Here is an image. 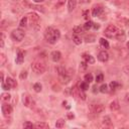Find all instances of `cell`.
<instances>
[{
  "label": "cell",
  "mask_w": 129,
  "mask_h": 129,
  "mask_svg": "<svg viewBox=\"0 0 129 129\" xmlns=\"http://www.w3.org/2000/svg\"><path fill=\"white\" fill-rule=\"evenodd\" d=\"M100 92L103 93V94H104V93H107V92H108V86H107L106 84H103V85L100 87Z\"/></svg>",
  "instance_id": "d6a6232c"
},
{
  "label": "cell",
  "mask_w": 129,
  "mask_h": 129,
  "mask_svg": "<svg viewBox=\"0 0 129 129\" xmlns=\"http://www.w3.org/2000/svg\"><path fill=\"white\" fill-rule=\"evenodd\" d=\"M98 91V88H97V86L95 85V86H93V93H96Z\"/></svg>",
  "instance_id": "b9f144b4"
},
{
  "label": "cell",
  "mask_w": 129,
  "mask_h": 129,
  "mask_svg": "<svg viewBox=\"0 0 129 129\" xmlns=\"http://www.w3.org/2000/svg\"><path fill=\"white\" fill-rule=\"evenodd\" d=\"M104 106L102 104H94V105H91L90 106V111L94 114H100L104 111Z\"/></svg>",
  "instance_id": "8992f818"
},
{
  "label": "cell",
  "mask_w": 129,
  "mask_h": 129,
  "mask_svg": "<svg viewBox=\"0 0 129 129\" xmlns=\"http://www.w3.org/2000/svg\"><path fill=\"white\" fill-rule=\"evenodd\" d=\"M93 24H94V22H92L91 20H88V21L84 24V29H86V30L91 29V28L93 27Z\"/></svg>",
  "instance_id": "7402d4cb"
},
{
  "label": "cell",
  "mask_w": 129,
  "mask_h": 129,
  "mask_svg": "<svg viewBox=\"0 0 129 129\" xmlns=\"http://www.w3.org/2000/svg\"><path fill=\"white\" fill-rule=\"evenodd\" d=\"M110 109L112 111H118L120 109V104H119V101L118 100H114L113 102H111L110 104Z\"/></svg>",
  "instance_id": "4fadbf2b"
},
{
  "label": "cell",
  "mask_w": 129,
  "mask_h": 129,
  "mask_svg": "<svg viewBox=\"0 0 129 129\" xmlns=\"http://www.w3.org/2000/svg\"><path fill=\"white\" fill-rule=\"evenodd\" d=\"M119 86H120V84L118 82H116V81H113V82H111L109 84V87H110L111 90H116V89L119 88Z\"/></svg>",
  "instance_id": "44dd1931"
},
{
  "label": "cell",
  "mask_w": 129,
  "mask_h": 129,
  "mask_svg": "<svg viewBox=\"0 0 129 129\" xmlns=\"http://www.w3.org/2000/svg\"><path fill=\"white\" fill-rule=\"evenodd\" d=\"M44 37L46 41L50 44H53L56 42V40L59 39L60 37V32L58 29H55L53 27H47L45 32H44Z\"/></svg>",
  "instance_id": "6da1fadb"
},
{
  "label": "cell",
  "mask_w": 129,
  "mask_h": 129,
  "mask_svg": "<svg viewBox=\"0 0 129 129\" xmlns=\"http://www.w3.org/2000/svg\"><path fill=\"white\" fill-rule=\"evenodd\" d=\"M3 45H4V41H3V38L1 39V47H3Z\"/></svg>",
  "instance_id": "bcb514c9"
},
{
  "label": "cell",
  "mask_w": 129,
  "mask_h": 129,
  "mask_svg": "<svg viewBox=\"0 0 129 129\" xmlns=\"http://www.w3.org/2000/svg\"><path fill=\"white\" fill-rule=\"evenodd\" d=\"M64 126V120L63 119H58L55 122V127L56 128H62Z\"/></svg>",
  "instance_id": "603a6c76"
},
{
  "label": "cell",
  "mask_w": 129,
  "mask_h": 129,
  "mask_svg": "<svg viewBox=\"0 0 129 129\" xmlns=\"http://www.w3.org/2000/svg\"><path fill=\"white\" fill-rule=\"evenodd\" d=\"M115 37H116V39L119 40V41H124L126 35H125V32H124L123 30H118V32H117V34H116Z\"/></svg>",
  "instance_id": "9a60e30c"
},
{
  "label": "cell",
  "mask_w": 129,
  "mask_h": 129,
  "mask_svg": "<svg viewBox=\"0 0 129 129\" xmlns=\"http://www.w3.org/2000/svg\"><path fill=\"white\" fill-rule=\"evenodd\" d=\"M80 2H82V3H89V2H91V0H80Z\"/></svg>",
  "instance_id": "7bdbcfd3"
},
{
  "label": "cell",
  "mask_w": 129,
  "mask_h": 129,
  "mask_svg": "<svg viewBox=\"0 0 129 129\" xmlns=\"http://www.w3.org/2000/svg\"><path fill=\"white\" fill-rule=\"evenodd\" d=\"M50 57L53 61H58L60 58H61V53L58 51V50H53L51 53H50Z\"/></svg>",
  "instance_id": "8fae6325"
},
{
  "label": "cell",
  "mask_w": 129,
  "mask_h": 129,
  "mask_svg": "<svg viewBox=\"0 0 129 129\" xmlns=\"http://www.w3.org/2000/svg\"><path fill=\"white\" fill-rule=\"evenodd\" d=\"M33 89H34V91H35L36 93H39V92L42 90V86H41V84H39V83H35V84L33 85Z\"/></svg>",
  "instance_id": "cb8c5ba5"
},
{
  "label": "cell",
  "mask_w": 129,
  "mask_h": 129,
  "mask_svg": "<svg viewBox=\"0 0 129 129\" xmlns=\"http://www.w3.org/2000/svg\"><path fill=\"white\" fill-rule=\"evenodd\" d=\"M23 60H24V53L22 51H18L17 56H16V62L20 64L23 62Z\"/></svg>",
  "instance_id": "ac0fdd59"
},
{
  "label": "cell",
  "mask_w": 129,
  "mask_h": 129,
  "mask_svg": "<svg viewBox=\"0 0 129 129\" xmlns=\"http://www.w3.org/2000/svg\"><path fill=\"white\" fill-rule=\"evenodd\" d=\"M93 28L96 29V30L99 29V28H100V24H98V23H94V24H93Z\"/></svg>",
  "instance_id": "f35d334b"
},
{
  "label": "cell",
  "mask_w": 129,
  "mask_h": 129,
  "mask_svg": "<svg viewBox=\"0 0 129 129\" xmlns=\"http://www.w3.org/2000/svg\"><path fill=\"white\" fill-rule=\"evenodd\" d=\"M74 117H75V115L73 113H68V118L69 119H74Z\"/></svg>",
  "instance_id": "ab89813d"
},
{
  "label": "cell",
  "mask_w": 129,
  "mask_h": 129,
  "mask_svg": "<svg viewBox=\"0 0 129 129\" xmlns=\"http://www.w3.org/2000/svg\"><path fill=\"white\" fill-rule=\"evenodd\" d=\"M118 30H119V29H118L115 25L110 24V25H108V27L105 29V32H104V33H105V35H106L107 37L112 38V37H115V36H116Z\"/></svg>",
  "instance_id": "277c9868"
},
{
  "label": "cell",
  "mask_w": 129,
  "mask_h": 129,
  "mask_svg": "<svg viewBox=\"0 0 129 129\" xmlns=\"http://www.w3.org/2000/svg\"><path fill=\"white\" fill-rule=\"evenodd\" d=\"M126 46H127V48H128V50H129V41L126 43Z\"/></svg>",
  "instance_id": "7dc6e473"
},
{
  "label": "cell",
  "mask_w": 129,
  "mask_h": 129,
  "mask_svg": "<svg viewBox=\"0 0 129 129\" xmlns=\"http://www.w3.org/2000/svg\"><path fill=\"white\" fill-rule=\"evenodd\" d=\"M22 102H23V105L25 107H30L31 104H33V100H32V98L29 95H23Z\"/></svg>",
  "instance_id": "30bf717a"
},
{
  "label": "cell",
  "mask_w": 129,
  "mask_h": 129,
  "mask_svg": "<svg viewBox=\"0 0 129 129\" xmlns=\"http://www.w3.org/2000/svg\"><path fill=\"white\" fill-rule=\"evenodd\" d=\"M85 39H86L87 42H94V41H95V36L90 34V35H87V36L85 37Z\"/></svg>",
  "instance_id": "1f68e13d"
},
{
  "label": "cell",
  "mask_w": 129,
  "mask_h": 129,
  "mask_svg": "<svg viewBox=\"0 0 129 129\" xmlns=\"http://www.w3.org/2000/svg\"><path fill=\"white\" fill-rule=\"evenodd\" d=\"M24 35H25V33L21 28H16L11 32L10 37L14 41H21L24 38Z\"/></svg>",
  "instance_id": "3957f363"
},
{
  "label": "cell",
  "mask_w": 129,
  "mask_h": 129,
  "mask_svg": "<svg viewBox=\"0 0 129 129\" xmlns=\"http://www.w3.org/2000/svg\"><path fill=\"white\" fill-rule=\"evenodd\" d=\"M27 24H28V19H27V16H24L21 20H20V23H19V26L20 27H27Z\"/></svg>",
  "instance_id": "d6986e66"
},
{
  "label": "cell",
  "mask_w": 129,
  "mask_h": 129,
  "mask_svg": "<svg viewBox=\"0 0 129 129\" xmlns=\"http://www.w3.org/2000/svg\"><path fill=\"white\" fill-rule=\"evenodd\" d=\"M35 3H40V2H43L44 0H33Z\"/></svg>",
  "instance_id": "ee69618b"
},
{
  "label": "cell",
  "mask_w": 129,
  "mask_h": 129,
  "mask_svg": "<svg viewBox=\"0 0 129 129\" xmlns=\"http://www.w3.org/2000/svg\"><path fill=\"white\" fill-rule=\"evenodd\" d=\"M31 69L35 74L39 75V74H43L45 72L46 66L42 60H34L31 63Z\"/></svg>",
  "instance_id": "7a4b0ae2"
},
{
  "label": "cell",
  "mask_w": 129,
  "mask_h": 129,
  "mask_svg": "<svg viewBox=\"0 0 129 129\" xmlns=\"http://www.w3.org/2000/svg\"><path fill=\"white\" fill-rule=\"evenodd\" d=\"M80 89H82L83 91H87V90L89 89V83H87L86 81L83 82V83H81V85H80Z\"/></svg>",
  "instance_id": "83f0119b"
},
{
  "label": "cell",
  "mask_w": 129,
  "mask_h": 129,
  "mask_svg": "<svg viewBox=\"0 0 129 129\" xmlns=\"http://www.w3.org/2000/svg\"><path fill=\"white\" fill-rule=\"evenodd\" d=\"M107 1H109V0H107Z\"/></svg>",
  "instance_id": "c3c4849f"
},
{
  "label": "cell",
  "mask_w": 129,
  "mask_h": 129,
  "mask_svg": "<svg viewBox=\"0 0 129 129\" xmlns=\"http://www.w3.org/2000/svg\"><path fill=\"white\" fill-rule=\"evenodd\" d=\"M104 81V75L103 74H98L96 76V82L97 83H102Z\"/></svg>",
  "instance_id": "4dcf8cb0"
},
{
  "label": "cell",
  "mask_w": 129,
  "mask_h": 129,
  "mask_svg": "<svg viewBox=\"0 0 129 129\" xmlns=\"http://www.w3.org/2000/svg\"><path fill=\"white\" fill-rule=\"evenodd\" d=\"M1 86H2V89H3V90H5V91H8V90H10V89H11V88L6 84V82H2Z\"/></svg>",
  "instance_id": "d590c367"
},
{
  "label": "cell",
  "mask_w": 129,
  "mask_h": 129,
  "mask_svg": "<svg viewBox=\"0 0 129 129\" xmlns=\"http://www.w3.org/2000/svg\"><path fill=\"white\" fill-rule=\"evenodd\" d=\"M34 127L37 128V129H47V128H49L48 124L45 123V122H38L34 125Z\"/></svg>",
  "instance_id": "e0dca14e"
},
{
  "label": "cell",
  "mask_w": 129,
  "mask_h": 129,
  "mask_svg": "<svg viewBox=\"0 0 129 129\" xmlns=\"http://www.w3.org/2000/svg\"><path fill=\"white\" fill-rule=\"evenodd\" d=\"M83 15H84V18L86 19V20H89V10H85L84 11V13H83Z\"/></svg>",
  "instance_id": "8d00e7d4"
},
{
  "label": "cell",
  "mask_w": 129,
  "mask_h": 129,
  "mask_svg": "<svg viewBox=\"0 0 129 129\" xmlns=\"http://www.w3.org/2000/svg\"><path fill=\"white\" fill-rule=\"evenodd\" d=\"M19 78H20L21 80L26 79V78H27V72H26V71H22V72L20 73V75H19Z\"/></svg>",
  "instance_id": "e575fe53"
},
{
  "label": "cell",
  "mask_w": 129,
  "mask_h": 129,
  "mask_svg": "<svg viewBox=\"0 0 129 129\" xmlns=\"http://www.w3.org/2000/svg\"><path fill=\"white\" fill-rule=\"evenodd\" d=\"M5 82H6V84H7L11 89H13V88H15V87L17 86L16 81H15V80H13L12 78H9V77H8V78L6 79V81H5Z\"/></svg>",
  "instance_id": "2e32d148"
},
{
  "label": "cell",
  "mask_w": 129,
  "mask_h": 129,
  "mask_svg": "<svg viewBox=\"0 0 129 129\" xmlns=\"http://www.w3.org/2000/svg\"><path fill=\"white\" fill-rule=\"evenodd\" d=\"M10 98H11V95L8 94V93H3V94L1 95V99H2L3 101H9Z\"/></svg>",
  "instance_id": "f1b7e54d"
},
{
  "label": "cell",
  "mask_w": 129,
  "mask_h": 129,
  "mask_svg": "<svg viewBox=\"0 0 129 129\" xmlns=\"http://www.w3.org/2000/svg\"><path fill=\"white\" fill-rule=\"evenodd\" d=\"M103 123H104L105 125H108V126H112V121H111L110 117H108V116H105V117L103 118Z\"/></svg>",
  "instance_id": "d4e9b609"
},
{
  "label": "cell",
  "mask_w": 129,
  "mask_h": 129,
  "mask_svg": "<svg viewBox=\"0 0 129 129\" xmlns=\"http://www.w3.org/2000/svg\"><path fill=\"white\" fill-rule=\"evenodd\" d=\"M98 59H99L100 61H102V62L107 61V60L109 59V53H108L106 50H102V51H100L99 54H98Z\"/></svg>",
  "instance_id": "9c48e42d"
},
{
  "label": "cell",
  "mask_w": 129,
  "mask_h": 129,
  "mask_svg": "<svg viewBox=\"0 0 129 129\" xmlns=\"http://www.w3.org/2000/svg\"><path fill=\"white\" fill-rule=\"evenodd\" d=\"M124 72H125V74H126V75H129V66L124 68Z\"/></svg>",
  "instance_id": "60d3db41"
},
{
  "label": "cell",
  "mask_w": 129,
  "mask_h": 129,
  "mask_svg": "<svg viewBox=\"0 0 129 129\" xmlns=\"http://www.w3.org/2000/svg\"><path fill=\"white\" fill-rule=\"evenodd\" d=\"M100 45L102 46V47H104V48H109V42H108V40H106L105 38H100Z\"/></svg>",
  "instance_id": "ffe728a7"
},
{
  "label": "cell",
  "mask_w": 129,
  "mask_h": 129,
  "mask_svg": "<svg viewBox=\"0 0 129 129\" xmlns=\"http://www.w3.org/2000/svg\"><path fill=\"white\" fill-rule=\"evenodd\" d=\"M76 7H77V0H69L68 1V9L70 12L75 10Z\"/></svg>",
  "instance_id": "5bb4252c"
},
{
  "label": "cell",
  "mask_w": 129,
  "mask_h": 129,
  "mask_svg": "<svg viewBox=\"0 0 129 129\" xmlns=\"http://www.w3.org/2000/svg\"><path fill=\"white\" fill-rule=\"evenodd\" d=\"M27 16V19H28V24H30L31 26L37 24L38 20H39V16L35 13V12H29L26 14Z\"/></svg>",
  "instance_id": "5b68a950"
},
{
  "label": "cell",
  "mask_w": 129,
  "mask_h": 129,
  "mask_svg": "<svg viewBox=\"0 0 129 129\" xmlns=\"http://www.w3.org/2000/svg\"><path fill=\"white\" fill-rule=\"evenodd\" d=\"M73 31H74L75 34H79V33L83 32V28H82L81 26H75V27L73 28Z\"/></svg>",
  "instance_id": "f546056e"
},
{
  "label": "cell",
  "mask_w": 129,
  "mask_h": 129,
  "mask_svg": "<svg viewBox=\"0 0 129 129\" xmlns=\"http://www.w3.org/2000/svg\"><path fill=\"white\" fill-rule=\"evenodd\" d=\"M73 40H74V42H75L77 45H79V44L82 43V39H81L77 34H74V35H73Z\"/></svg>",
  "instance_id": "484cf974"
},
{
  "label": "cell",
  "mask_w": 129,
  "mask_h": 129,
  "mask_svg": "<svg viewBox=\"0 0 129 129\" xmlns=\"http://www.w3.org/2000/svg\"><path fill=\"white\" fill-rule=\"evenodd\" d=\"M83 58H84V59H85V61H86L87 63H89V64H91V63H94V62H95V58H94L91 54L84 53V54H83Z\"/></svg>",
  "instance_id": "7c38bea8"
},
{
  "label": "cell",
  "mask_w": 129,
  "mask_h": 129,
  "mask_svg": "<svg viewBox=\"0 0 129 129\" xmlns=\"http://www.w3.org/2000/svg\"><path fill=\"white\" fill-rule=\"evenodd\" d=\"M103 12H104V9H103V7H102L101 5H95V6L93 7V10H92V15H93L94 17H98V16H100Z\"/></svg>",
  "instance_id": "ba28073f"
},
{
  "label": "cell",
  "mask_w": 129,
  "mask_h": 129,
  "mask_svg": "<svg viewBox=\"0 0 129 129\" xmlns=\"http://www.w3.org/2000/svg\"><path fill=\"white\" fill-rule=\"evenodd\" d=\"M1 111H2L3 115H4L5 117H7V116H9V115L12 113V107H11V105H9V104H3V105L1 106Z\"/></svg>",
  "instance_id": "52a82bcc"
},
{
  "label": "cell",
  "mask_w": 129,
  "mask_h": 129,
  "mask_svg": "<svg viewBox=\"0 0 129 129\" xmlns=\"http://www.w3.org/2000/svg\"><path fill=\"white\" fill-rule=\"evenodd\" d=\"M84 79H85V81H86L87 83L90 84V83L93 81V75H92V74H86L85 77H84Z\"/></svg>",
  "instance_id": "4316f807"
},
{
  "label": "cell",
  "mask_w": 129,
  "mask_h": 129,
  "mask_svg": "<svg viewBox=\"0 0 129 129\" xmlns=\"http://www.w3.org/2000/svg\"><path fill=\"white\" fill-rule=\"evenodd\" d=\"M33 127H34V125H33L31 122H28V121H27V122L23 123V128H30V129H31V128H33Z\"/></svg>",
  "instance_id": "836d02e7"
},
{
  "label": "cell",
  "mask_w": 129,
  "mask_h": 129,
  "mask_svg": "<svg viewBox=\"0 0 129 129\" xmlns=\"http://www.w3.org/2000/svg\"><path fill=\"white\" fill-rule=\"evenodd\" d=\"M1 82H4V76H3V73H1Z\"/></svg>",
  "instance_id": "f6af8a7d"
},
{
  "label": "cell",
  "mask_w": 129,
  "mask_h": 129,
  "mask_svg": "<svg viewBox=\"0 0 129 129\" xmlns=\"http://www.w3.org/2000/svg\"><path fill=\"white\" fill-rule=\"evenodd\" d=\"M1 66H4L5 64V60H6V57H5V55L3 54V53H1Z\"/></svg>",
  "instance_id": "74e56055"
}]
</instances>
